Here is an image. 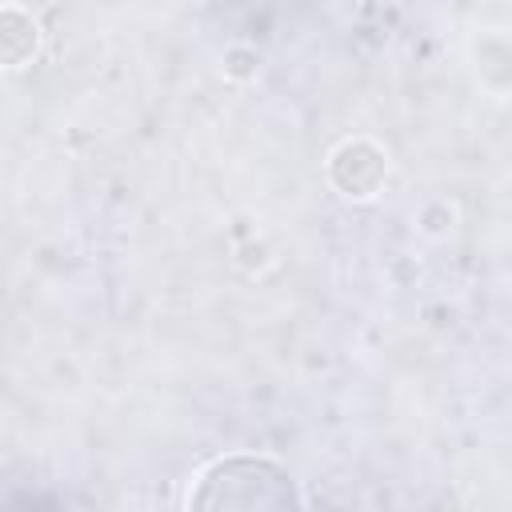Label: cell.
<instances>
[{
	"mask_svg": "<svg viewBox=\"0 0 512 512\" xmlns=\"http://www.w3.org/2000/svg\"><path fill=\"white\" fill-rule=\"evenodd\" d=\"M300 492L292 476L264 456H224L200 472V484L192 492V508H236V512H256V508H296Z\"/></svg>",
	"mask_w": 512,
	"mask_h": 512,
	"instance_id": "6da1fadb",
	"label": "cell"
},
{
	"mask_svg": "<svg viewBox=\"0 0 512 512\" xmlns=\"http://www.w3.org/2000/svg\"><path fill=\"white\" fill-rule=\"evenodd\" d=\"M384 172H388V160H384V152L372 140H348V144H340L336 156H332V164H328L332 184L344 196H352V200L372 196L384 184Z\"/></svg>",
	"mask_w": 512,
	"mask_h": 512,
	"instance_id": "7a4b0ae2",
	"label": "cell"
},
{
	"mask_svg": "<svg viewBox=\"0 0 512 512\" xmlns=\"http://www.w3.org/2000/svg\"><path fill=\"white\" fill-rule=\"evenodd\" d=\"M36 44H40V32L36 24L16 12V8H4L0 12V68H20L36 56Z\"/></svg>",
	"mask_w": 512,
	"mask_h": 512,
	"instance_id": "3957f363",
	"label": "cell"
}]
</instances>
